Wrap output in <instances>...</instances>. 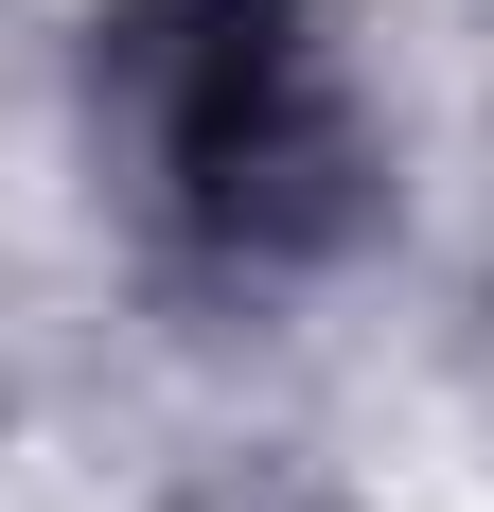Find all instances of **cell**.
Returning <instances> with one entry per match:
<instances>
[{
	"label": "cell",
	"mask_w": 494,
	"mask_h": 512,
	"mask_svg": "<svg viewBox=\"0 0 494 512\" xmlns=\"http://www.w3.org/2000/svg\"><path fill=\"white\" fill-rule=\"evenodd\" d=\"M142 89H159V159L212 230H283L318 177L300 124V0H142Z\"/></svg>",
	"instance_id": "cell-1"
}]
</instances>
